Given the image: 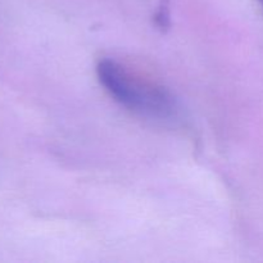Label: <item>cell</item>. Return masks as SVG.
I'll list each match as a JSON object with an SVG mask.
<instances>
[{
    "label": "cell",
    "mask_w": 263,
    "mask_h": 263,
    "mask_svg": "<svg viewBox=\"0 0 263 263\" xmlns=\"http://www.w3.org/2000/svg\"><path fill=\"white\" fill-rule=\"evenodd\" d=\"M97 74L104 89L133 112L158 121L179 117L180 104L174 92L128 63L104 58L98 63Z\"/></svg>",
    "instance_id": "6da1fadb"
},
{
    "label": "cell",
    "mask_w": 263,
    "mask_h": 263,
    "mask_svg": "<svg viewBox=\"0 0 263 263\" xmlns=\"http://www.w3.org/2000/svg\"><path fill=\"white\" fill-rule=\"evenodd\" d=\"M258 2H259V3H261V4L263 5V0H258Z\"/></svg>",
    "instance_id": "7a4b0ae2"
}]
</instances>
